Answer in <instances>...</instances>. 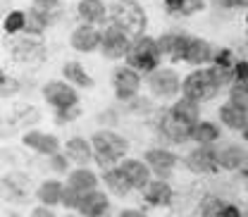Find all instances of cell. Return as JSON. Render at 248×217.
<instances>
[{
    "label": "cell",
    "instance_id": "cell-1",
    "mask_svg": "<svg viewBox=\"0 0 248 217\" xmlns=\"http://www.w3.org/2000/svg\"><path fill=\"white\" fill-rule=\"evenodd\" d=\"M112 24L129 38H139L146 31V12L136 0H117L112 5Z\"/></svg>",
    "mask_w": 248,
    "mask_h": 217
},
{
    "label": "cell",
    "instance_id": "cell-2",
    "mask_svg": "<svg viewBox=\"0 0 248 217\" xmlns=\"http://www.w3.org/2000/svg\"><path fill=\"white\" fill-rule=\"evenodd\" d=\"M162 58V50H160V43L151 38V36H139L131 46H129V53H126V64L139 69V72H155L157 64Z\"/></svg>",
    "mask_w": 248,
    "mask_h": 217
},
{
    "label": "cell",
    "instance_id": "cell-3",
    "mask_svg": "<svg viewBox=\"0 0 248 217\" xmlns=\"http://www.w3.org/2000/svg\"><path fill=\"white\" fill-rule=\"evenodd\" d=\"M93 151H95V160L103 167H110L115 160L124 157V153L129 151V143L115 131H98L93 136Z\"/></svg>",
    "mask_w": 248,
    "mask_h": 217
},
{
    "label": "cell",
    "instance_id": "cell-4",
    "mask_svg": "<svg viewBox=\"0 0 248 217\" xmlns=\"http://www.w3.org/2000/svg\"><path fill=\"white\" fill-rule=\"evenodd\" d=\"M222 86L215 81L213 72L210 69H201V72H191L182 84V91L186 98L196 100V103H203V100H213Z\"/></svg>",
    "mask_w": 248,
    "mask_h": 217
},
{
    "label": "cell",
    "instance_id": "cell-5",
    "mask_svg": "<svg viewBox=\"0 0 248 217\" xmlns=\"http://www.w3.org/2000/svg\"><path fill=\"white\" fill-rule=\"evenodd\" d=\"M129 36L120 31L115 24L110 29L103 31V41H100V50H103V58L108 60H120V58H126L129 53Z\"/></svg>",
    "mask_w": 248,
    "mask_h": 217
},
{
    "label": "cell",
    "instance_id": "cell-6",
    "mask_svg": "<svg viewBox=\"0 0 248 217\" xmlns=\"http://www.w3.org/2000/svg\"><path fill=\"white\" fill-rule=\"evenodd\" d=\"M188 170L196 174H215L219 167V151L210 146H198L193 153L188 155Z\"/></svg>",
    "mask_w": 248,
    "mask_h": 217
},
{
    "label": "cell",
    "instance_id": "cell-7",
    "mask_svg": "<svg viewBox=\"0 0 248 217\" xmlns=\"http://www.w3.org/2000/svg\"><path fill=\"white\" fill-rule=\"evenodd\" d=\"M43 98H46L55 110H64V108H72V105L79 103L77 91H74L69 84H64V81H50V84H46V86H43Z\"/></svg>",
    "mask_w": 248,
    "mask_h": 217
},
{
    "label": "cell",
    "instance_id": "cell-8",
    "mask_svg": "<svg viewBox=\"0 0 248 217\" xmlns=\"http://www.w3.org/2000/svg\"><path fill=\"white\" fill-rule=\"evenodd\" d=\"M148 84H151V91L160 98H172L182 89V81H179L174 69H155L148 79Z\"/></svg>",
    "mask_w": 248,
    "mask_h": 217
},
{
    "label": "cell",
    "instance_id": "cell-9",
    "mask_svg": "<svg viewBox=\"0 0 248 217\" xmlns=\"http://www.w3.org/2000/svg\"><path fill=\"white\" fill-rule=\"evenodd\" d=\"M139 89H141L139 69H134V67H120V69L115 72V91H117V98L129 100V98L136 95Z\"/></svg>",
    "mask_w": 248,
    "mask_h": 217
},
{
    "label": "cell",
    "instance_id": "cell-10",
    "mask_svg": "<svg viewBox=\"0 0 248 217\" xmlns=\"http://www.w3.org/2000/svg\"><path fill=\"white\" fill-rule=\"evenodd\" d=\"M100 41H103V33L95 31L91 24H81L72 33V48L79 50V53H91V50H95L100 46Z\"/></svg>",
    "mask_w": 248,
    "mask_h": 217
},
{
    "label": "cell",
    "instance_id": "cell-11",
    "mask_svg": "<svg viewBox=\"0 0 248 217\" xmlns=\"http://www.w3.org/2000/svg\"><path fill=\"white\" fill-rule=\"evenodd\" d=\"M157 43H160L162 55H172V60H184L186 48L191 43V36H186V33H167Z\"/></svg>",
    "mask_w": 248,
    "mask_h": 217
},
{
    "label": "cell",
    "instance_id": "cell-12",
    "mask_svg": "<svg viewBox=\"0 0 248 217\" xmlns=\"http://www.w3.org/2000/svg\"><path fill=\"white\" fill-rule=\"evenodd\" d=\"M219 120L229 129H234V131H244L248 126V110L244 105H236V103L229 100L227 105L219 108Z\"/></svg>",
    "mask_w": 248,
    "mask_h": 217
},
{
    "label": "cell",
    "instance_id": "cell-13",
    "mask_svg": "<svg viewBox=\"0 0 248 217\" xmlns=\"http://www.w3.org/2000/svg\"><path fill=\"white\" fill-rule=\"evenodd\" d=\"M77 210L84 217H100V215H105V210H108V198H105V193H100L95 188L86 191L81 196V203H79Z\"/></svg>",
    "mask_w": 248,
    "mask_h": 217
},
{
    "label": "cell",
    "instance_id": "cell-14",
    "mask_svg": "<svg viewBox=\"0 0 248 217\" xmlns=\"http://www.w3.org/2000/svg\"><path fill=\"white\" fill-rule=\"evenodd\" d=\"M148 167L151 165H143L141 160H124L122 162V172L126 174L131 188H146V186L151 184L148 182V177H151V170Z\"/></svg>",
    "mask_w": 248,
    "mask_h": 217
},
{
    "label": "cell",
    "instance_id": "cell-15",
    "mask_svg": "<svg viewBox=\"0 0 248 217\" xmlns=\"http://www.w3.org/2000/svg\"><path fill=\"white\" fill-rule=\"evenodd\" d=\"M22 141H24L29 148H33L36 153H43V155H55L58 148H60L58 139L50 136V134H43V131H29V134H24Z\"/></svg>",
    "mask_w": 248,
    "mask_h": 217
},
{
    "label": "cell",
    "instance_id": "cell-16",
    "mask_svg": "<svg viewBox=\"0 0 248 217\" xmlns=\"http://www.w3.org/2000/svg\"><path fill=\"white\" fill-rule=\"evenodd\" d=\"M162 134L167 136V139H172V141H177V143H184L188 141L191 136H193V126H186L184 122H179L172 112H167L165 117H162Z\"/></svg>",
    "mask_w": 248,
    "mask_h": 217
},
{
    "label": "cell",
    "instance_id": "cell-17",
    "mask_svg": "<svg viewBox=\"0 0 248 217\" xmlns=\"http://www.w3.org/2000/svg\"><path fill=\"white\" fill-rule=\"evenodd\" d=\"M146 162L151 165V170H153L155 174H170V170L177 165V157L174 153H170V151H160V148H153V151H148L146 153Z\"/></svg>",
    "mask_w": 248,
    "mask_h": 217
},
{
    "label": "cell",
    "instance_id": "cell-18",
    "mask_svg": "<svg viewBox=\"0 0 248 217\" xmlns=\"http://www.w3.org/2000/svg\"><path fill=\"white\" fill-rule=\"evenodd\" d=\"M170 112H172L179 122H184L186 126H196V124H198V103L191 100V98H186V95L170 108Z\"/></svg>",
    "mask_w": 248,
    "mask_h": 217
},
{
    "label": "cell",
    "instance_id": "cell-19",
    "mask_svg": "<svg viewBox=\"0 0 248 217\" xmlns=\"http://www.w3.org/2000/svg\"><path fill=\"white\" fill-rule=\"evenodd\" d=\"M186 62H191V64H205V62L213 60V48H210V43L208 41H203V38H191V43H188V48H186Z\"/></svg>",
    "mask_w": 248,
    "mask_h": 217
},
{
    "label": "cell",
    "instance_id": "cell-20",
    "mask_svg": "<svg viewBox=\"0 0 248 217\" xmlns=\"http://www.w3.org/2000/svg\"><path fill=\"white\" fill-rule=\"evenodd\" d=\"M203 217H241V210L219 198H208L203 203Z\"/></svg>",
    "mask_w": 248,
    "mask_h": 217
},
{
    "label": "cell",
    "instance_id": "cell-21",
    "mask_svg": "<svg viewBox=\"0 0 248 217\" xmlns=\"http://www.w3.org/2000/svg\"><path fill=\"white\" fill-rule=\"evenodd\" d=\"M146 201L151 205H170V201H172V188H170V184H165L162 179L160 182H151V184L146 186Z\"/></svg>",
    "mask_w": 248,
    "mask_h": 217
},
{
    "label": "cell",
    "instance_id": "cell-22",
    "mask_svg": "<svg viewBox=\"0 0 248 217\" xmlns=\"http://www.w3.org/2000/svg\"><path fill=\"white\" fill-rule=\"evenodd\" d=\"M79 15L89 24H100V22H105V5L100 0H81L79 2Z\"/></svg>",
    "mask_w": 248,
    "mask_h": 217
},
{
    "label": "cell",
    "instance_id": "cell-23",
    "mask_svg": "<svg viewBox=\"0 0 248 217\" xmlns=\"http://www.w3.org/2000/svg\"><path fill=\"white\" fill-rule=\"evenodd\" d=\"M91 143H86V139H69L67 141V157L79 162V165H86L91 160Z\"/></svg>",
    "mask_w": 248,
    "mask_h": 217
},
{
    "label": "cell",
    "instance_id": "cell-24",
    "mask_svg": "<svg viewBox=\"0 0 248 217\" xmlns=\"http://www.w3.org/2000/svg\"><path fill=\"white\" fill-rule=\"evenodd\" d=\"M48 22H50V10H38V7H33L31 12H27V27H24V31L38 36V33L46 31Z\"/></svg>",
    "mask_w": 248,
    "mask_h": 217
},
{
    "label": "cell",
    "instance_id": "cell-25",
    "mask_svg": "<svg viewBox=\"0 0 248 217\" xmlns=\"http://www.w3.org/2000/svg\"><path fill=\"white\" fill-rule=\"evenodd\" d=\"M62 74L67 77V81H72V84H77V86H86V89L93 86V79L86 74V69H84L79 62H67V64L62 67Z\"/></svg>",
    "mask_w": 248,
    "mask_h": 217
},
{
    "label": "cell",
    "instance_id": "cell-26",
    "mask_svg": "<svg viewBox=\"0 0 248 217\" xmlns=\"http://www.w3.org/2000/svg\"><path fill=\"white\" fill-rule=\"evenodd\" d=\"M105 184L110 191H115L117 196H124V193H129V179H126V174L122 172V167H112V170H108L105 172Z\"/></svg>",
    "mask_w": 248,
    "mask_h": 217
},
{
    "label": "cell",
    "instance_id": "cell-27",
    "mask_svg": "<svg viewBox=\"0 0 248 217\" xmlns=\"http://www.w3.org/2000/svg\"><path fill=\"white\" fill-rule=\"evenodd\" d=\"M246 162V151L239 146H227L224 151H219V165L227 170H239Z\"/></svg>",
    "mask_w": 248,
    "mask_h": 217
},
{
    "label": "cell",
    "instance_id": "cell-28",
    "mask_svg": "<svg viewBox=\"0 0 248 217\" xmlns=\"http://www.w3.org/2000/svg\"><path fill=\"white\" fill-rule=\"evenodd\" d=\"M62 193H64V186L60 182H55V179L41 184V188H38V198H41L43 205H58V203H62Z\"/></svg>",
    "mask_w": 248,
    "mask_h": 217
},
{
    "label": "cell",
    "instance_id": "cell-29",
    "mask_svg": "<svg viewBox=\"0 0 248 217\" xmlns=\"http://www.w3.org/2000/svg\"><path fill=\"white\" fill-rule=\"evenodd\" d=\"M12 55H15V60L19 62H27L31 58H43V48L36 43V41H19V43H15L12 46Z\"/></svg>",
    "mask_w": 248,
    "mask_h": 217
},
{
    "label": "cell",
    "instance_id": "cell-30",
    "mask_svg": "<svg viewBox=\"0 0 248 217\" xmlns=\"http://www.w3.org/2000/svg\"><path fill=\"white\" fill-rule=\"evenodd\" d=\"M67 184L72 186V188H77V191H81V193H86V191H93L95 184H98V179H95V174L89 172V170H74L72 174H69V182Z\"/></svg>",
    "mask_w": 248,
    "mask_h": 217
},
{
    "label": "cell",
    "instance_id": "cell-31",
    "mask_svg": "<svg viewBox=\"0 0 248 217\" xmlns=\"http://www.w3.org/2000/svg\"><path fill=\"white\" fill-rule=\"evenodd\" d=\"M193 141H198L201 146H210L213 141L219 139V129H217L213 122H198L193 126Z\"/></svg>",
    "mask_w": 248,
    "mask_h": 217
},
{
    "label": "cell",
    "instance_id": "cell-32",
    "mask_svg": "<svg viewBox=\"0 0 248 217\" xmlns=\"http://www.w3.org/2000/svg\"><path fill=\"white\" fill-rule=\"evenodd\" d=\"M167 12L172 15H193L198 10H203V0H165Z\"/></svg>",
    "mask_w": 248,
    "mask_h": 217
},
{
    "label": "cell",
    "instance_id": "cell-33",
    "mask_svg": "<svg viewBox=\"0 0 248 217\" xmlns=\"http://www.w3.org/2000/svg\"><path fill=\"white\" fill-rule=\"evenodd\" d=\"M24 27H27V12L15 10V12L7 15V19H5V31L7 33H17V31H22Z\"/></svg>",
    "mask_w": 248,
    "mask_h": 217
},
{
    "label": "cell",
    "instance_id": "cell-34",
    "mask_svg": "<svg viewBox=\"0 0 248 217\" xmlns=\"http://www.w3.org/2000/svg\"><path fill=\"white\" fill-rule=\"evenodd\" d=\"M81 191H77V188H72V186L67 184L64 188V193H62V203L67 205V208H79V203H81Z\"/></svg>",
    "mask_w": 248,
    "mask_h": 217
},
{
    "label": "cell",
    "instance_id": "cell-35",
    "mask_svg": "<svg viewBox=\"0 0 248 217\" xmlns=\"http://www.w3.org/2000/svg\"><path fill=\"white\" fill-rule=\"evenodd\" d=\"M229 95H232V103H236V105H244V108L248 105V89L244 86V84H239V81H236V84L232 86Z\"/></svg>",
    "mask_w": 248,
    "mask_h": 217
},
{
    "label": "cell",
    "instance_id": "cell-36",
    "mask_svg": "<svg viewBox=\"0 0 248 217\" xmlns=\"http://www.w3.org/2000/svg\"><path fill=\"white\" fill-rule=\"evenodd\" d=\"M215 64H219V67H227V69H234V64H236V62L232 60V50H229V48H222V50H217Z\"/></svg>",
    "mask_w": 248,
    "mask_h": 217
},
{
    "label": "cell",
    "instance_id": "cell-37",
    "mask_svg": "<svg viewBox=\"0 0 248 217\" xmlns=\"http://www.w3.org/2000/svg\"><path fill=\"white\" fill-rule=\"evenodd\" d=\"M17 89H19V86H17V81H15V79H10V77L2 72V74H0V91H2V95H12Z\"/></svg>",
    "mask_w": 248,
    "mask_h": 217
},
{
    "label": "cell",
    "instance_id": "cell-38",
    "mask_svg": "<svg viewBox=\"0 0 248 217\" xmlns=\"http://www.w3.org/2000/svg\"><path fill=\"white\" fill-rule=\"evenodd\" d=\"M81 115L79 105H72V108H64V110H58V122H72Z\"/></svg>",
    "mask_w": 248,
    "mask_h": 217
},
{
    "label": "cell",
    "instance_id": "cell-39",
    "mask_svg": "<svg viewBox=\"0 0 248 217\" xmlns=\"http://www.w3.org/2000/svg\"><path fill=\"white\" fill-rule=\"evenodd\" d=\"M234 79H236L239 84L248 81V62L246 60H239L234 64Z\"/></svg>",
    "mask_w": 248,
    "mask_h": 217
},
{
    "label": "cell",
    "instance_id": "cell-40",
    "mask_svg": "<svg viewBox=\"0 0 248 217\" xmlns=\"http://www.w3.org/2000/svg\"><path fill=\"white\" fill-rule=\"evenodd\" d=\"M50 157H53V167H55L58 172H64V170H67V160H64V157H60L58 153L50 155Z\"/></svg>",
    "mask_w": 248,
    "mask_h": 217
},
{
    "label": "cell",
    "instance_id": "cell-41",
    "mask_svg": "<svg viewBox=\"0 0 248 217\" xmlns=\"http://www.w3.org/2000/svg\"><path fill=\"white\" fill-rule=\"evenodd\" d=\"M58 0H36V7L38 10H55Z\"/></svg>",
    "mask_w": 248,
    "mask_h": 217
},
{
    "label": "cell",
    "instance_id": "cell-42",
    "mask_svg": "<svg viewBox=\"0 0 248 217\" xmlns=\"http://www.w3.org/2000/svg\"><path fill=\"white\" fill-rule=\"evenodd\" d=\"M219 5H224V7H244L248 5V0H217Z\"/></svg>",
    "mask_w": 248,
    "mask_h": 217
},
{
    "label": "cell",
    "instance_id": "cell-43",
    "mask_svg": "<svg viewBox=\"0 0 248 217\" xmlns=\"http://www.w3.org/2000/svg\"><path fill=\"white\" fill-rule=\"evenodd\" d=\"M31 217H55L50 210H46V208H36L33 213H31Z\"/></svg>",
    "mask_w": 248,
    "mask_h": 217
},
{
    "label": "cell",
    "instance_id": "cell-44",
    "mask_svg": "<svg viewBox=\"0 0 248 217\" xmlns=\"http://www.w3.org/2000/svg\"><path fill=\"white\" fill-rule=\"evenodd\" d=\"M120 217H146L143 213H139V210H122V215Z\"/></svg>",
    "mask_w": 248,
    "mask_h": 217
},
{
    "label": "cell",
    "instance_id": "cell-45",
    "mask_svg": "<svg viewBox=\"0 0 248 217\" xmlns=\"http://www.w3.org/2000/svg\"><path fill=\"white\" fill-rule=\"evenodd\" d=\"M244 139H246V141H248V126H246V129H244Z\"/></svg>",
    "mask_w": 248,
    "mask_h": 217
},
{
    "label": "cell",
    "instance_id": "cell-46",
    "mask_svg": "<svg viewBox=\"0 0 248 217\" xmlns=\"http://www.w3.org/2000/svg\"><path fill=\"white\" fill-rule=\"evenodd\" d=\"M244 86H246V89H248V81H244Z\"/></svg>",
    "mask_w": 248,
    "mask_h": 217
}]
</instances>
